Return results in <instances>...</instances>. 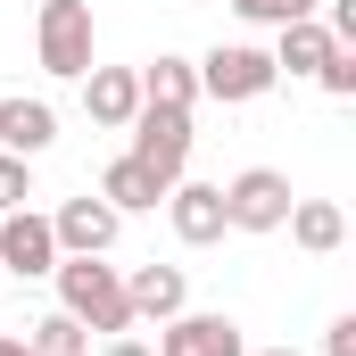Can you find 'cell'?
Here are the masks:
<instances>
[{
  "label": "cell",
  "instance_id": "cell-1",
  "mask_svg": "<svg viewBox=\"0 0 356 356\" xmlns=\"http://www.w3.org/2000/svg\"><path fill=\"white\" fill-rule=\"evenodd\" d=\"M50 282H58V307L83 323V332H133V298H124V273L108 266V257H58L50 266Z\"/></svg>",
  "mask_w": 356,
  "mask_h": 356
},
{
  "label": "cell",
  "instance_id": "cell-2",
  "mask_svg": "<svg viewBox=\"0 0 356 356\" xmlns=\"http://www.w3.org/2000/svg\"><path fill=\"white\" fill-rule=\"evenodd\" d=\"M33 50H42V75L83 83V75H91V50H99L91 0H42V17H33Z\"/></svg>",
  "mask_w": 356,
  "mask_h": 356
},
{
  "label": "cell",
  "instance_id": "cell-3",
  "mask_svg": "<svg viewBox=\"0 0 356 356\" xmlns=\"http://www.w3.org/2000/svg\"><path fill=\"white\" fill-rule=\"evenodd\" d=\"M191 67H199V99H224V108H249V99H266L282 83L273 75V50H257V42H216Z\"/></svg>",
  "mask_w": 356,
  "mask_h": 356
},
{
  "label": "cell",
  "instance_id": "cell-4",
  "mask_svg": "<svg viewBox=\"0 0 356 356\" xmlns=\"http://www.w3.org/2000/svg\"><path fill=\"white\" fill-rule=\"evenodd\" d=\"M224 191V224L232 232H282V216H290V175L282 166H241L232 182H216Z\"/></svg>",
  "mask_w": 356,
  "mask_h": 356
},
{
  "label": "cell",
  "instance_id": "cell-5",
  "mask_svg": "<svg viewBox=\"0 0 356 356\" xmlns=\"http://www.w3.org/2000/svg\"><path fill=\"white\" fill-rule=\"evenodd\" d=\"M116 232H124V216H116L99 191L58 199V207H50V241H58V257H108V249H116Z\"/></svg>",
  "mask_w": 356,
  "mask_h": 356
},
{
  "label": "cell",
  "instance_id": "cell-6",
  "mask_svg": "<svg viewBox=\"0 0 356 356\" xmlns=\"http://www.w3.org/2000/svg\"><path fill=\"white\" fill-rule=\"evenodd\" d=\"M124 133H133V158H141V166H158L166 182H182V166H191V108L141 99V116H133Z\"/></svg>",
  "mask_w": 356,
  "mask_h": 356
},
{
  "label": "cell",
  "instance_id": "cell-7",
  "mask_svg": "<svg viewBox=\"0 0 356 356\" xmlns=\"http://www.w3.org/2000/svg\"><path fill=\"white\" fill-rule=\"evenodd\" d=\"M158 356H249L232 315H207V307H182L158 323Z\"/></svg>",
  "mask_w": 356,
  "mask_h": 356
},
{
  "label": "cell",
  "instance_id": "cell-8",
  "mask_svg": "<svg viewBox=\"0 0 356 356\" xmlns=\"http://www.w3.org/2000/svg\"><path fill=\"white\" fill-rule=\"evenodd\" d=\"M0 266L17 273V282H50L58 241H50V216H42V207H8V216H0Z\"/></svg>",
  "mask_w": 356,
  "mask_h": 356
},
{
  "label": "cell",
  "instance_id": "cell-9",
  "mask_svg": "<svg viewBox=\"0 0 356 356\" xmlns=\"http://www.w3.org/2000/svg\"><path fill=\"white\" fill-rule=\"evenodd\" d=\"M166 224H175V241H182V249H216V241L232 232V224H224V191L182 175L175 191H166Z\"/></svg>",
  "mask_w": 356,
  "mask_h": 356
},
{
  "label": "cell",
  "instance_id": "cell-10",
  "mask_svg": "<svg viewBox=\"0 0 356 356\" xmlns=\"http://www.w3.org/2000/svg\"><path fill=\"white\" fill-rule=\"evenodd\" d=\"M83 116L99 133H124L141 116V67H91L83 75Z\"/></svg>",
  "mask_w": 356,
  "mask_h": 356
},
{
  "label": "cell",
  "instance_id": "cell-11",
  "mask_svg": "<svg viewBox=\"0 0 356 356\" xmlns=\"http://www.w3.org/2000/svg\"><path fill=\"white\" fill-rule=\"evenodd\" d=\"M166 191H175V182L158 175V166H141V158H133V149H124V158H108V166H99V199H108V207H116V216H141V207H166Z\"/></svg>",
  "mask_w": 356,
  "mask_h": 356
},
{
  "label": "cell",
  "instance_id": "cell-12",
  "mask_svg": "<svg viewBox=\"0 0 356 356\" xmlns=\"http://www.w3.org/2000/svg\"><path fill=\"white\" fill-rule=\"evenodd\" d=\"M124 298H133V323H166L191 307V273L182 266H133L124 273Z\"/></svg>",
  "mask_w": 356,
  "mask_h": 356
},
{
  "label": "cell",
  "instance_id": "cell-13",
  "mask_svg": "<svg viewBox=\"0 0 356 356\" xmlns=\"http://www.w3.org/2000/svg\"><path fill=\"white\" fill-rule=\"evenodd\" d=\"M50 141H58V108L50 99H25V91L0 99V149L8 158H42Z\"/></svg>",
  "mask_w": 356,
  "mask_h": 356
},
{
  "label": "cell",
  "instance_id": "cell-14",
  "mask_svg": "<svg viewBox=\"0 0 356 356\" xmlns=\"http://www.w3.org/2000/svg\"><path fill=\"white\" fill-rule=\"evenodd\" d=\"M282 42H273V75H315L323 58H332V25L323 17H290V25H273Z\"/></svg>",
  "mask_w": 356,
  "mask_h": 356
},
{
  "label": "cell",
  "instance_id": "cell-15",
  "mask_svg": "<svg viewBox=\"0 0 356 356\" xmlns=\"http://www.w3.org/2000/svg\"><path fill=\"white\" fill-rule=\"evenodd\" d=\"M282 232L307 249V257H332L340 241H348V216L332 207V199H290V216H282Z\"/></svg>",
  "mask_w": 356,
  "mask_h": 356
},
{
  "label": "cell",
  "instance_id": "cell-16",
  "mask_svg": "<svg viewBox=\"0 0 356 356\" xmlns=\"http://www.w3.org/2000/svg\"><path fill=\"white\" fill-rule=\"evenodd\" d=\"M141 99H158V108H199V67L175 58V50H158V58L141 67Z\"/></svg>",
  "mask_w": 356,
  "mask_h": 356
},
{
  "label": "cell",
  "instance_id": "cell-17",
  "mask_svg": "<svg viewBox=\"0 0 356 356\" xmlns=\"http://www.w3.org/2000/svg\"><path fill=\"white\" fill-rule=\"evenodd\" d=\"M25 348H33V356H91V332L67 315V307H50V315L25 323Z\"/></svg>",
  "mask_w": 356,
  "mask_h": 356
},
{
  "label": "cell",
  "instance_id": "cell-18",
  "mask_svg": "<svg viewBox=\"0 0 356 356\" xmlns=\"http://www.w3.org/2000/svg\"><path fill=\"white\" fill-rule=\"evenodd\" d=\"M232 17H249V25H290V17H323V0H232Z\"/></svg>",
  "mask_w": 356,
  "mask_h": 356
},
{
  "label": "cell",
  "instance_id": "cell-19",
  "mask_svg": "<svg viewBox=\"0 0 356 356\" xmlns=\"http://www.w3.org/2000/svg\"><path fill=\"white\" fill-rule=\"evenodd\" d=\"M315 83L332 91V99H356V42H332V58L315 67Z\"/></svg>",
  "mask_w": 356,
  "mask_h": 356
},
{
  "label": "cell",
  "instance_id": "cell-20",
  "mask_svg": "<svg viewBox=\"0 0 356 356\" xmlns=\"http://www.w3.org/2000/svg\"><path fill=\"white\" fill-rule=\"evenodd\" d=\"M8 207H33V158H8L0 149V216Z\"/></svg>",
  "mask_w": 356,
  "mask_h": 356
},
{
  "label": "cell",
  "instance_id": "cell-21",
  "mask_svg": "<svg viewBox=\"0 0 356 356\" xmlns=\"http://www.w3.org/2000/svg\"><path fill=\"white\" fill-rule=\"evenodd\" d=\"M323 356H356V315H332V332H323Z\"/></svg>",
  "mask_w": 356,
  "mask_h": 356
},
{
  "label": "cell",
  "instance_id": "cell-22",
  "mask_svg": "<svg viewBox=\"0 0 356 356\" xmlns=\"http://www.w3.org/2000/svg\"><path fill=\"white\" fill-rule=\"evenodd\" d=\"M99 356H158L149 340H133V332H116V340H99Z\"/></svg>",
  "mask_w": 356,
  "mask_h": 356
},
{
  "label": "cell",
  "instance_id": "cell-23",
  "mask_svg": "<svg viewBox=\"0 0 356 356\" xmlns=\"http://www.w3.org/2000/svg\"><path fill=\"white\" fill-rule=\"evenodd\" d=\"M0 356H33V348H25V332H0Z\"/></svg>",
  "mask_w": 356,
  "mask_h": 356
},
{
  "label": "cell",
  "instance_id": "cell-24",
  "mask_svg": "<svg viewBox=\"0 0 356 356\" xmlns=\"http://www.w3.org/2000/svg\"><path fill=\"white\" fill-rule=\"evenodd\" d=\"M257 356H298V348H257Z\"/></svg>",
  "mask_w": 356,
  "mask_h": 356
}]
</instances>
